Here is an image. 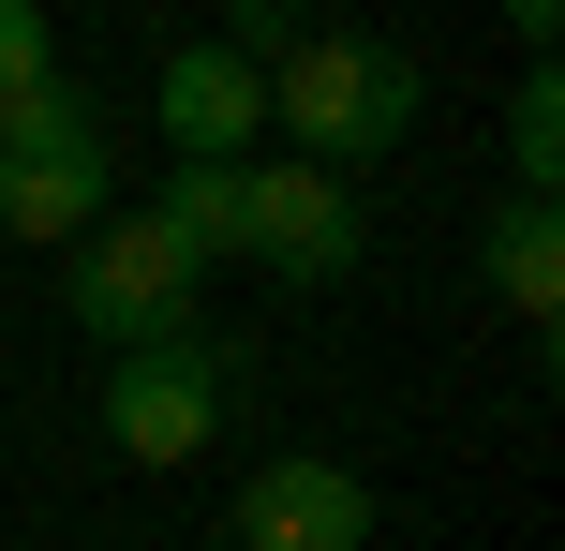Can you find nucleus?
<instances>
[{
    "instance_id": "nucleus-1",
    "label": "nucleus",
    "mask_w": 565,
    "mask_h": 551,
    "mask_svg": "<svg viewBox=\"0 0 565 551\" xmlns=\"http://www.w3.org/2000/svg\"><path fill=\"white\" fill-rule=\"evenodd\" d=\"M268 119L298 135V165H387L402 135H417V60L372 45V30H298V45L268 60Z\"/></svg>"
},
{
    "instance_id": "nucleus-2",
    "label": "nucleus",
    "mask_w": 565,
    "mask_h": 551,
    "mask_svg": "<svg viewBox=\"0 0 565 551\" xmlns=\"http://www.w3.org/2000/svg\"><path fill=\"white\" fill-rule=\"evenodd\" d=\"M105 179H119V149H105V105H89L75 75H30L15 105H0V224L15 239L105 224Z\"/></svg>"
},
{
    "instance_id": "nucleus-3",
    "label": "nucleus",
    "mask_w": 565,
    "mask_h": 551,
    "mask_svg": "<svg viewBox=\"0 0 565 551\" xmlns=\"http://www.w3.org/2000/svg\"><path fill=\"white\" fill-rule=\"evenodd\" d=\"M194 268H209V254H179L164 209H135V224H75V328H89L105 358L179 343V328H194Z\"/></svg>"
},
{
    "instance_id": "nucleus-4",
    "label": "nucleus",
    "mask_w": 565,
    "mask_h": 551,
    "mask_svg": "<svg viewBox=\"0 0 565 551\" xmlns=\"http://www.w3.org/2000/svg\"><path fill=\"white\" fill-rule=\"evenodd\" d=\"M224 403H238V358L209 343V328L105 358V433H119V463H194V447L224 433Z\"/></svg>"
},
{
    "instance_id": "nucleus-5",
    "label": "nucleus",
    "mask_w": 565,
    "mask_h": 551,
    "mask_svg": "<svg viewBox=\"0 0 565 551\" xmlns=\"http://www.w3.org/2000/svg\"><path fill=\"white\" fill-rule=\"evenodd\" d=\"M238 254H254L268 284H342V268L372 254L358 179L342 165H238Z\"/></svg>"
},
{
    "instance_id": "nucleus-6",
    "label": "nucleus",
    "mask_w": 565,
    "mask_h": 551,
    "mask_svg": "<svg viewBox=\"0 0 565 551\" xmlns=\"http://www.w3.org/2000/svg\"><path fill=\"white\" fill-rule=\"evenodd\" d=\"M149 119H164L179 165H238V149L268 135V75H254L238 45H179V60H164V89H149Z\"/></svg>"
},
{
    "instance_id": "nucleus-7",
    "label": "nucleus",
    "mask_w": 565,
    "mask_h": 551,
    "mask_svg": "<svg viewBox=\"0 0 565 551\" xmlns=\"http://www.w3.org/2000/svg\"><path fill=\"white\" fill-rule=\"evenodd\" d=\"M238 551H372V492L298 447V463L238 477Z\"/></svg>"
},
{
    "instance_id": "nucleus-8",
    "label": "nucleus",
    "mask_w": 565,
    "mask_h": 551,
    "mask_svg": "<svg viewBox=\"0 0 565 551\" xmlns=\"http://www.w3.org/2000/svg\"><path fill=\"white\" fill-rule=\"evenodd\" d=\"M491 284H507V314L551 343V314H565V209L551 194H507V209H491Z\"/></svg>"
},
{
    "instance_id": "nucleus-9",
    "label": "nucleus",
    "mask_w": 565,
    "mask_h": 551,
    "mask_svg": "<svg viewBox=\"0 0 565 551\" xmlns=\"http://www.w3.org/2000/svg\"><path fill=\"white\" fill-rule=\"evenodd\" d=\"M507 165H521V194H551V179H565V75H551V60L507 89Z\"/></svg>"
},
{
    "instance_id": "nucleus-10",
    "label": "nucleus",
    "mask_w": 565,
    "mask_h": 551,
    "mask_svg": "<svg viewBox=\"0 0 565 551\" xmlns=\"http://www.w3.org/2000/svg\"><path fill=\"white\" fill-rule=\"evenodd\" d=\"M164 224H179V254H238V165H179Z\"/></svg>"
},
{
    "instance_id": "nucleus-11",
    "label": "nucleus",
    "mask_w": 565,
    "mask_h": 551,
    "mask_svg": "<svg viewBox=\"0 0 565 551\" xmlns=\"http://www.w3.org/2000/svg\"><path fill=\"white\" fill-rule=\"evenodd\" d=\"M30 75H60V45H45V0H0V105H15Z\"/></svg>"
},
{
    "instance_id": "nucleus-12",
    "label": "nucleus",
    "mask_w": 565,
    "mask_h": 551,
    "mask_svg": "<svg viewBox=\"0 0 565 551\" xmlns=\"http://www.w3.org/2000/svg\"><path fill=\"white\" fill-rule=\"evenodd\" d=\"M298 30H312V15H298V0H238V15H224V45H238V60H254V75H268V60H282V45H298Z\"/></svg>"
},
{
    "instance_id": "nucleus-13",
    "label": "nucleus",
    "mask_w": 565,
    "mask_h": 551,
    "mask_svg": "<svg viewBox=\"0 0 565 551\" xmlns=\"http://www.w3.org/2000/svg\"><path fill=\"white\" fill-rule=\"evenodd\" d=\"M507 30H521V45L551 60V30H565V0H507Z\"/></svg>"
}]
</instances>
